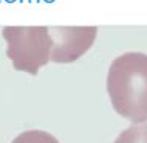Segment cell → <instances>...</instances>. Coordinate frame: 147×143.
<instances>
[{
    "label": "cell",
    "instance_id": "cell-1",
    "mask_svg": "<svg viewBox=\"0 0 147 143\" xmlns=\"http://www.w3.org/2000/svg\"><path fill=\"white\" fill-rule=\"evenodd\" d=\"M107 92L119 116L133 123L147 122V54L118 55L109 68Z\"/></svg>",
    "mask_w": 147,
    "mask_h": 143
},
{
    "label": "cell",
    "instance_id": "cell-2",
    "mask_svg": "<svg viewBox=\"0 0 147 143\" xmlns=\"http://www.w3.org/2000/svg\"><path fill=\"white\" fill-rule=\"evenodd\" d=\"M6 55L17 71L36 75L43 65L51 62L53 37L50 26H5Z\"/></svg>",
    "mask_w": 147,
    "mask_h": 143
},
{
    "label": "cell",
    "instance_id": "cell-3",
    "mask_svg": "<svg viewBox=\"0 0 147 143\" xmlns=\"http://www.w3.org/2000/svg\"><path fill=\"white\" fill-rule=\"evenodd\" d=\"M54 46L51 62L71 63L82 57L96 40V26H50Z\"/></svg>",
    "mask_w": 147,
    "mask_h": 143
},
{
    "label": "cell",
    "instance_id": "cell-4",
    "mask_svg": "<svg viewBox=\"0 0 147 143\" xmlns=\"http://www.w3.org/2000/svg\"><path fill=\"white\" fill-rule=\"evenodd\" d=\"M115 143H147V122L133 123L121 131Z\"/></svg>",
    "mask_w": 147,
    "mask_h": 143
},
{
    "label": "cell",
    "instance_id": "cell-5",
    "mask_svg": "<svg viewBox=\"0 0 147 143\" xmlns=\"http://www.w3.org/2000/svg\"><path fill=\"white\" fill-rule=\"evenodd\" d=\"M11 143H59V140L47 131L31 129L19 134Z\"/></svg>",
    "mask_w": 147,
    "mask_h": 143
}]
</instances>
